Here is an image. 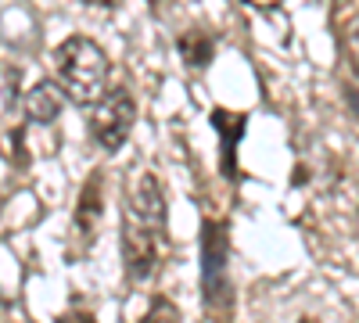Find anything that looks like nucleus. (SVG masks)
I'll use <instances>...</instances> for the list:
<instances>
[{"label":"nucleus","instance_id":"6","mask_svg":"<svg viewBox=\"0 0 359 323\" xmlns=\"http://www.w3.org/2000/svg\"><path fill=\"white\" fill-rule=\"evenodd\" d=\"M212 130L219 137V169L226 180H237V144H241L245 130H248V115L245 111H226V108H216L212 111Z\"/></svg>","mask_w":359,"mask_h":323},{"label":"nucleus","instance_id":"2","mask_svg":"<svg viewBox=\"0 0 359 323\" xmlns=\"http://www.w3.org/2000/svg\"><path fill=\"white\" fill-rule=\"evenodd\" d=\"M54 69L57 83L65 86V94L76 104H94L104 97V83H108V57L104 50L90 40V36H69L65 43H57L54 50Z\"/></svg>","mask_w":359,"mask_h":323},{"label":"nucleus","instance_id":"7","mask_svg":"<svg viewBox=\"0 0 359 323\" xmlns=\"http://www.w3.org/2000/svg\"><path fill=\"white\" fill-rule=\"evenodd\" d=\"M65 86H57V83H36L33 90H29V97H25V119L29 123H36V126H50L57 115H62V108H65Z\"/></svg>","mask_w":359,"mask_h":323},{"label":"nucleus","instance_id":"9","mask_svg":"<svg viewBox=\"0 0 359 323\" xmlns=\"http://www.w3.org/2000/svg\"><path fill=\"white\" fill-rule=\"evenodd\" d=\"M137 323H180V309H176L165 295H158V298L151 302V309H147Z\"/></svg>","mask_w":359,"mask_h":323},{"label":"nucleus","instance_id":"13","mask_svg":"<svg viewBox=\"0 0 359 323\" xmlns=\"http://www.w3.org/2000/svg\"><path fill=\"white\" fill-rule=\"evenodd\" d=\"M348 97H352V108H355V115H359V90H352Z\"/></svg>","mask_w":359,"mask_h":323},{"label":"nucleus","instance_id":"15","mask_svg":"<svg viewBox=\"0 0 359 323\" xmlns=\"http://www.w3.org/2000/svg\"><path fill=\"white\" fill-rule=\"evenodd\" d=\"M298 323H313V319H298Z\"/></svg>","mask_w":359,"mask_h":323},{"label":"nucleus","instance_id":"4","mask_svg":"<svg viewBox=\"0 0 359 323\" xmlns=\"http://www.w3.org/2000/svg\"><path fill=\"white\" fill-rule=\"evenodd\" d=\"M133 123H137V101L126 86H118V90H111L101 101L90 104V137L108 155H115L126 144Z\"/></svg>","mask_w":359,"mask_h":323},{"label":"nucleus","instance_id":"10","mask_svg":"<svg viewBox=\"0 0 359 323\" xmlns=\"http://www.w3.org/2000/svg\"><path fill=\"white\" fill-rule=\"evenodd\" d=\"M15 94H18V72H15V65H8L4 69V108L15 104Z\"/></svg>","mask_w":359,"mask_h":323},{"label":"nucleus","instance_id":"14","mask_svg":"<svg viewBox=\"0 0 359 323\" xmlns=\"http://www.w3.org/2000/svg\"><path fill=\"white\" fill-rule=\"evenodd\" d=\"M355 43H359V25H355Z\"/></svg>","mask_w":359,"mask_h":323},{"label":"nucleus","instance_id":"11","mask_svg":"<svg viewBox=\"0 0 359 323\" xmlns=\"http://www.w3.org/2000/svg\"><path fill=\"white\" fill-rule=\"evenodd\" d=\"M57 323H97L94 316H90L86 309H72V312H65L62 319H57Z\"/></svg>","mask_w":359,"mask_h":323},{"label":"nucleus","instance_id":"5","mask_svg":"<svg viewBox=\"0 0 359 323\" xmlns=\"http://www.w3.org/2000/svg\"><path fill=\"white\" fill-rule=\"evenodd\" d=\"M101 216H104V176L94 169L86 176V184H83V191L76 198V212H72V226H76V238H79L83 248L94 245Z\"/></svg>","mask_w":359,"mask_h":323},{"label":"nucleus","instance_id":"12","mask_svg":"<svg viewBox=\"0 0 359 323\" xmlns=\"http://www.w3.org/2000/svg\"><path fill=\"white\" fill-rule=\"evenodd\" d=\"M83 4H90V8H118L123 0H83Z\"/></svg>","mask_w":359,"mask_h":323},{"label":"nucleus","instance_id":"3","mask_svg":"<svg viewBox=\"0 0 359 323\" xmlns=\"http://www.w3.org/2000/svg\"><path fill=\"white\" fill-rule=\"evenodd\" d=\"M230 233L223 219H201V302L205 312L226 319L233 309V284H230Z\"/></svg>","mask_w":359,"mask_h":323},{"label":"nucleus","instance_id":"1","mask_svg":"<svg viewBox=\"0 0 359 323\" xmlns=\"http://www.w3.org/2000/svg\"><path fill=\"white\" fill-rule=\"evenodd\" d=\"M165 238H169V212H165V191L162 180L151 172L137 176V184L126 187V205H123V266H126V284L140 287L147 284L165 255Z\"/></svg>","mask_w":359,"mask_h":323},{"label":"nucleus","instance_id":"8","mask_svg":"<svg viewBox=\"0 0 359 323\" xmlns=\"http://www.w3.org/2000/svg\"><path fill=\"white\" fill-rule=\"evenodd\" d=\"M176 50L187 62V69L201 72V69H208V62H212L216 43H212V36H208V33H201V29H191V33H184V36L176 40Z\"/></svg>","mask_w":359,"mask_h":323}]
</instances>
